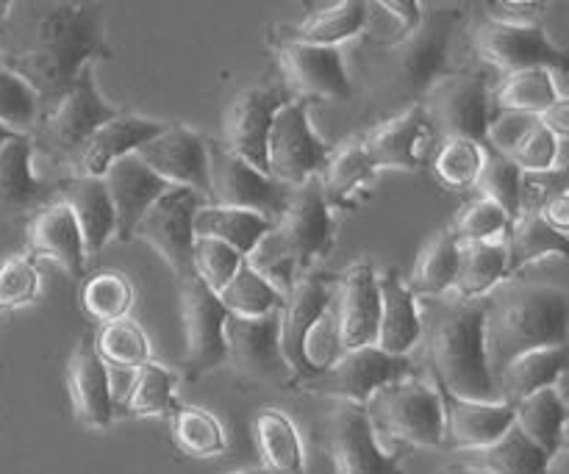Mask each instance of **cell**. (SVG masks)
I'll use <instances>...</instances> for the list:
<instances>
[{
  "instance_id": "1",
  "label": "cell",
  "mask_w": 569,
  "mask_h": 474,
  "mask_svg": "<svg viewBox=\"0 0 569 474\" xmlns=\"http://www.w3.org/2000/svg\"><path fill=\"white\" fill-rule=\"evenodd\" d=\"M94 59H111L100 3H9L0 61L37 92L42 114Z\"/></svg>"
},
{
  "instance_id": "2",
  "label": "cell",
  "mask_w": 569,
  "mask_h": 474,
  "mask_svg": "<svg viewBox=\"0 0 569 474\" xmlns=\"http://www.w3.org/2000/svg\"><path fill=\"white\" fill-rule=\"evenodd\" d=\"M461 22H465L461 9H431L420 17L415 31L387 42L367 39L356 50L361 92L372 114L389 120L422 103L433 81L448 70V50Z\"/></svg>"
},
{
  "instance_id": "3",
  "label": "cell",
  "mask_w": 569,
  "mask_h": 474,
  "mask_svg": "<svg viewBox=\"0 0 569 474\" xmlns=\"http://www.w3.org/2000/svg\"><path fill=\"white\" fill-rule=\"evenodd\" d=\"M569 294L548 283H520L498 292L483 314V350L492 377L517 355L567 344Z\"/></svg>"
},
{
  "instance_id": "4",
  "label": "cell",
  "mask_w": 569,
  "mask_h": 474,
  "mask_svg": "<svg viewBox=\"0 0 569 474\" xmlns=\"http://www.w3.org/2000/svg\"><path fill=\"white\" fill-rule=\"evenodd\" d=\"M333 250V220L317 178L289 189L287 209L244 255L250 266L278 292H287L317 259Z\"/></svg>"
},
{
  "instance_id": "5",
  "label": "cell",
  "mask_w": 569,
  "mask_h": 474,
  "mask_svg": "<svg viewBox=\"0 0 569 474\" xmlns=\"http://www.w3.org/2000/svg\"><path fill=\"white\" fill-rule=\"evenodd\" d=\"M483 314L487 303L481 300H465L461 305H453L433 327L428 361H431L433 381L453 397L472 400V403H500L483 350Z\"/></svg>"
},
{
  "instance_id": "6",
  "label": "cell",
  "mask_w": 569,
  "mask_h": 474,
  "mask_svg": "<svg viewBox=\"0 0 569 474\" xmlns=\"http://www.w3.org/2000/svg\"><path fill=\"white\" fill-rule=\"evenodd\" d=\"M117 114H120V109L100 98L98 87H94L92 64H87L81 67L70 89L39 117L37 128L28 137H31L33 150H42L48 159L70 164L72 155L83 148V142Z\"/></svg>"
},
{
  "instance_id": "7",
  "label": "cell",
  "mask_w": 569,
  "mask_h": 474,
  "mask_svg": "<svg viewBox=\"0 0 569 474\" xmlns=\"http://www.w3.org/2000/svg\"><path fill=\"white\" fill-rule=\"evenodd\" d=\"M372 431L389 442L442 447V403L437 389L415 377H400L378 389L365 403Z\"/></svg>"
},
{
  "instance_id": "8",
  "label": "cell",
  "mask_w": 569,
  "mask_h": 474,
  "mask_svg": "<svg viewBox=\"0 0 569 474\" xmlns=\"http://www.w3.org/2000/svg\"><path fill=\"white\" fill-rule=\"evenodd\" d=\"M226 364L231 375L248 386L289 389L295 375L278 342V311L267 316H231L226 320Z\"/></svg>"
},
{
  "instance_id": "9",
  "label": "cell",
  "mask_w": 569,
  "mask_h": 474,
  "mask_svg": "<svg viewBox=\"0 0 569 474\" xmlns=\"http://www.w3.org/2000/svg\"><path fill=\"white\" fill-rule=\"evenodd\" d=\"M328 155L326 142L311 128L306 100H287L276 111L267 133V175L281 186L295 189L320 175Z\"/></svg>"
},
{
  "instance_id": "10",
  "label": "cell",
  "mask_w": 569,
  "mask_h": 474,
  "mask_svg": "<svg viewBox=\"0 0 569 474\" xmlns=\"http://www.w3.org/2000/svg\"><path fill=\"white\" fill-rule=\"evenodd\" d=\"M409 375L411 364L406 355H389L376 344H367V347L345 350L328 370L300 381L298 389L317 397H337L342 403L365 405L378 389Z\"/></svg>"
},
{
  "instance_id": "11",
  "label": "cell",
  "mask_w": 569,
  "mask_h": 474,
  "mask_svg": "<svg viewBox=\"0 0 569 474\" xmlns=\"http://www.w3.org/2000/svg\"><path fill=\"white\" fill-rule=\"evenodd\" d=\"M422 111L442 139L483 144L489 125V81L483 72H445L422 98Z\"/></svg>"
},
{
  "instance_id": "12",
  "label": "cell",
  "mask_w": 569,
  "mask_h": 474,
  "mask_svg": "<svg viewBox=\"0 0 569 474\" xmlns=\"http://www.w3.org/2000/svg\"><path fill=\"white\" fill-rule=\"evenodd\" d=\"M228 311L200 278L181 281L183 327V381L194 383L226 364Z\"/></svg>"
},
{
  "instance_id": "13",
  "label": "cell",
  "mask_w": 569,
  "mask_h": 474,
  "mask_svg": "<svg viewBox=\"0 0 569 474\" xmlns=\"http://www.w3.org/2000/svg\"><path fill=\"white\" fill-rule=\"evenodd\" d=\"M209 203L261 214L276 222L287 209L289 189L256 170L239 155L228 153L220 142H209Z\"/></svg>"
},
{
  "instance_id": "14",
  "label": "cell",
  "mask_w": 569,
  "mask_h": 474,
  "mask_svg": "<svg viewBox=\"0 0 569 474\" xmlns=\"http://www.w3.org/2000/svg\"><path fill=\"white\" fill-rule=\"evenodd\" d=\"M206 200L192 189H170L142 214L133 228V239L150 244L178 281L192 275V216Z\"/></svg>"
},
{
  "instance_id": "15",
  "label": "cell",
  "mask_w": 569,
  "mask_h": 474,
  "mask_svg": "<svg viewBox=\"0 0 569 474\" xmlns=\"http://www.w3.org/2000/svg\"><path fill=\"white\" fill-rule=\"evenodd\" d=\"M472 42H476L478 53L489 64L503 70L506 75L533 70V67H545L553 72L567 70V53L559 44L550 42L542 22L539 26H506V22L481 20L472 31Z\"/></svg>"
},
{
  "instance_id": "16",
  "label": "cell",
  "mask_w": 569,
  "mask_h": 474,
  "mask_svg": "<svg viewBox=\"0 0 569 474\" xmlns=\"http://www.w3.org/2000/svg\"><path fill=\"white\" fill-rule=\"evenodd\" d=\"M209 139L183 125H167L156 139L133 150L139 161L170 189H192L209 198Z\"/></svg>"
},
{
  "instance_id": "17",
  "label": "cell",
  "mask_w": 569,
  "mask_h": 474,
  "mask_svg": "<svg viewBox=\"0 0 569 474\" xmlns=\"http://www.w3.org/2000/svg\"><path fill=\"white\" fill-rule=\"evenodd\" d=\"M328 453L337 474H403L400 455L378 447L365 405L342 403L328 416Z\"/></svg>"
},
{
  "instance_id": "18",
  "label": "cell",
  "mask_w": 569,
  "mask_h": 474,
  "mask_svg": "<svg viewBox=\"0 0 569 474\" xmlns=\"http://www.w3.org/2000/svg\"><path fill=\"white\" fill-rule=\"evenodd\" d=\"M287 100L272 87H253L239 92L222 117V148L239 155L256 170L267 172V133L272 117Z\"/></svg>"
},
{
  "instance_id": "19",
  "label": "cell",
  "mask_w": 569,
  "mask_h": 474,
  "mask_svg": "<svg viewBox=\"0 0 569 474\" xmlns=\"http://www.w3.org/2000/svg\"><path fill=\"white\" fill-rule=\"evenodd\" d=\"M276 53L300 100L315 98L339 103V100H348L353 94V81H350L348 64H345V56L339 48L278 42Z\"/></svg>"
},
{
  "instance_id": "20",
  "label": "cell",
  "mask_w": 569,
  "mask_h": 474,
  "mask_svg": "<svg viewBox=\"0 0 569 474\" xmlns=\"http://www.w3.org/2000/svg\"><path fill=\"white\" fill-rule=\"evenodd\" d=\"M328 283L331 281L326 275L295 278L292 286L283 292L281 309H278V342H281V353L295 375V386L311 375L303 361V342L317 316L331 303Z\"/></svg>"
},
{
  "instance_id": "21",
  "label": "cell",
  "mask_w": 569,
  "mask_h": 474,
  "mask_svg": "<svg viewBox=\"0 0 569 474\" xmlns=\"http://www.w3.org/2000/svg\"><path fill=\"white\" fill-rule=\"evenodd\" d=\"M431 122H428L422 105L400 111L389 117L372 133L361 139V148L370 155L376 170H403L420 172L428 164L426 150L431 142Z\"/></svg>"
},
{
  "instance_id": "22",
  "label": "cell",
  "mask_w": 569,
  "mask_h": 474,
  "mask_svg": "<svg viewBox=\"0 0 569 474\" xmlns=\"http://www.w3.org/2000/svg\"><path fill=\"white\" fill-rule=\"evenodd\" d=\"M333 320H337L339 347L356 350L376 344L378 333V283L370 264H353L337 281L331 297Z\"/></svg>"
},
{
  "instance_id": "23",
  "label": "cell",
  "mask_w": 569,
  "mask_h": 474,
  "mask_svg": "<svg viewBox=\"0 0 569 474\" xmlns=\"http://www.w3.org/2000/svg\"><path fill=\"white\" fill-rule=\"evenodd\" d=\"M170 122L148 120V117L120 111L109 122L98 128L83 142V148L72 155V178H100L117 159L133 153L144 142L159 137Z\"/></svg>"
},
{
  "instance_id": "24",
  "label": "cell",
  "mask_w": 569,
  "mask_h": 474,
  "mask_svg": "<svg viewBox=\"0 0 569 474\" xmlns=\"http://www.w3.org/2000/svg\"><path fill=\"white\" fill-rule=\"evenodd\" d=\"M106 194L114 209V236L120 242H131L133 228L142 220L144 211L156 203L164 192H170L159 175L148 170L133 153L117 159L109 170L100 175Z\"/></svg>"
},
{
  "instance_id": "25",
  "label": "cell",
  "mask_w": 569,
  "mask_h": 474,
  "mask_svg": "<svg viewBox=\"0 0 569 474\" xmlns=\"http://www.w3.org/2000/svg\"><path fill=\"white\" fill-rule=\"evenodd\" d=\"M67 389H70L76 420L89 427H109L114 420V400L109 386V366L94 350L92 333H81L67 361Z\"/></svg>"
},
{
  "instance_id": "26",
  "label": "cell",
  "mask_w": 569,
  "mask_h": 474,
  "mask_svg": "<svg viewBox=\"0 0 569 474\" xmlns=\"http://www.w3.org/2000/svg\"><path fill=\"white\" fill-rule=\"evenodd\" d=\"M442 403V447L481 450L498 442L515 425V409L506 403H472L453 397L437 383Z\"/></svg>"
},
{
  "instance_id": "27",
  "label": "cell",
  "mask_w": 569,
  "mask_h": 474,
  "mask_svg": "<svg viewBox=\"0 0 569 474\" xmlns=\"http://www.w3.org/2000/svg\"><path fill=\"white\" fill-rule=\"evenodd\" d=\"M31 137L20 133L0 148V220H11L56 200V183L33 175Z\"/></svg>"
},
{
  "instance_id": "28",
  "label": "cell",
  "mask_w": 569,
  "mask_h": 474,
  "mask_svg": "<svg viewBox=\"0 0 569 474\" xmlns=\"http://www.w3.org/2000/svg\"><path fill=\"white\" fill-rule=\"evenodd\" d=\"M26 242L33 259L53 261L72 281H78L87 270L81 233H78L70 209L59 198L33 214V220L28 222Z\"/></svg>"
},
{
  "instance_id": "29",
  "label": "cell",
  "mask_w": 569,
  "mask_h": 474,
  "mask_svg": "<svg viewBox=\"0 0 569 474\" xmlns=\"http://www.w3.org/2000/svg\"><path fill=\"white\" fill-rule=\"evenodd\" d=\"M378 283V333L376 347L389 355H406L422 336L417 300L406 289L398 270L376 272Z\"/></svg>"
},
{
  "instance_id": "30",
  "label": "cell",
  "mask_w": 569,
  "mask_h": 474,
  "mask_svg": "<svg viewBox=\"0 0 569 474\" xmlns=\"http://www.w3.org/2000/svg\"><path fill=\"white\" fill-rule=\"evenodd\" d=\"M56 198L70 209L81 233L83 259H98L100 250L114 236V209L106 194L100 178H70V181L56 183Z\"/></svg>"
},
{
  "instance_id": "31",
  "label": "cell",
  "mask_w": 569,
  "mask_h": 474,
  "mask_svg": "<svg viewBox=\"0 0 569 474\" xmlns=\"http://www.w3.org/2000/svg\"><path fill=\"white\" fill-rule=\"evenodd\" d=\"M370 20V3L361 0H342L326 9L311 11L298 26L278 28V42H298L315 44V48H339L345 39H353L356 33L365 31Z\"/></svg>"
},
{
  "instance_id": "32",
  "label": "cell",
  "mask_w": 569,
  "mask_h": 474,
  "mask_svg": "<svg viewBox=\"0 0 569 474\" xmlns=\"http://www.w3.org/2000/svg\"><path fill=\"white\" fill-rule=\"evenodd\" d=\"M567 364V344H556V347H539L528 350V353L511 359L503 370L495 375V386H498L500 403L515 405L528 394L539 392L545 386H556Z\"/></svg>"
},
{
  "instance_id": "33",
  "label": "cell",
  "mask_w": 569,
  "mask_h": 474,
  "mask_svg": "<svg viewBox=\"0 0 569 474\" xmlns=\"http://www.w3.org/2000/svg\"><path fill=\"white\" fill-rule=\"evenodd\" d=\"M515 409V425L548 455L550 461L565 450V427H567V405L556 386H545L539 392L528 394Z\"/></svg>"
},
{
  "instance_id": "34",
  "label": "cell",
  "mask_w": 569,
  "mask_h": 474,
  "mask_svg": "<svg viewBox=\"0 0 569 474\" xmlns=\"http://www.w3.org/2000/svg\"><path fill=\"white\" fill-rule=\"evenodd\" d=\"M272 222L253 211L222 209V205L203 203L192 216V233L200 239H217L237 250L239 255H248L259 244V239L270 231Z\"/></svg>"
},
{
  "instance_id": "35",
  "label": "cell",
  "mask_w": 569,
  "mask_h": 474,
  "mask_svg": "<svg viewBox=\"0 0 569 474\" xmlns=\"http://www.w3.org/2000/svg\"><path fill=\"white\" fill-rule=\"evenodd\" d=\"M509 278V253L500 242H459V272L453 289L461 300H481Z\"/></svg>"
},
{
  "instance_id": "36",
  "label": "cell",
  "mask_w": 569,
  "mask_h": 474,
  "mask_svg": "<svg viewBox=\"0 0 569 474\" xmlns=\"http://www.w3.org/2000/svg\"><path fill=\"white\" fill-rule=\"evenodd\" d=\"M256 447H259L261 470L267 474H300L303 472V447L292 420L281 411H261L253 420Z\"/></svg>"
},
{
  "instance_id": "37",
  "label": "cell",
  "mask_w": 569,
  "mask_h": 474,
  "mask_svg": "<svg viewBox=\"0 0 569 474\" xmlns=\"http://www.w3.org/2000/svg\"><path fill=\"white\" fill-rule=\"evenodd\" d=\"M376 172L378 170L372 167L361 142H350L333 155H328L322 175H317L328 209H345V205L353 203L356 194L376 178Z\"/></svg>"
},
{
  "instance_id": "38",
  "label": "cell",
  "mask_w": 569,
  "mask_h": 474,
  "mask_svg": "<svg viewBox=\"0 0 569 474\" xmlns=\"http://www.w3.org/2000/svg\"><path fill=\"white\" fill-rule=\"evenodd\" d=\"M456 272H459V239H456L448 228V231L433 236L431 242L422 248L406 289H409L415 300L442 297L445 292L453 289Z\"/></svg>"
},
{
  "instance_id": "39",
  "label": "cell",
  "mask_w": 569,
  "mask_h": 474,
  "mask_svg": "<svg viewBox=\"0 0 569 474\" xmlns=\"http://www.w3.org/2000/svg\"><path fill=\"white\" fill-rule=\"evenodd\" d=\"M567 248L569 242L565 233L545 225L539 214H517L509 225V244H506L509 278H515L522 266L533 264L539 259H548V255H561L565 259Z\"/></svg>"
},
{
  "instance_id": "40",
  "label": "cell",
  "mask_w": 569,
  "mask_h": 474,
  "mask_svg": "<svg viewBox=\"0 0 569 474\" xmlns=\"http://www.w3.org/2000/svg\"><path fill=\"white\" fill-rule=\"evenodd\" d=\"M481 455V466L487 474H550V458L520 431L511 425L498 442L476 450Z\"/></svg>"
},
{
  "instance_id": "41",
  "label": "cell",
  "mask_w": 569,
  "mask_h": 474,
  "mask_svg": "<svg viewBox=\"0 0 569 474\" xmlns=\"http://www.w3.org/2000/svg\"><path fill=\"white\" fill-rule=\"evenodd\" d=\"M178 377L159 364H142L133 370L131 386L122 394L120 409L126 416H170L176 409Z\"/></svg>"
},
{
  "instance_id": "42",
  "label": "cell",
  "mask_w": 569,
  "mask_h": 474,
  "mask_svg": "<svg viewBox=\"0 0 569 474\" xmlns=\"http://www.w3.org/2000/svg\"><path fill=\"white\" fill-rule=\"evenodd\" d=\"M170 433L176 447L189 458H211V455L226 453V433L217 416L194 405L172 409Z\"/></svg>"
},
{
  "instance_id": "43",
  "label": "cell",
  "mask_w": 569,
  "mask_h": 474,
  "mask_svg": "<svg viewBox=\"0 0 569 474\" xmlns=\"http://www.w3.org/2000/svg\"><path fill=\"white\" fill-rule=\"evenodd\" d=\"M559 98L561 92L556 89L553 70H545V67L506 75V81L495 92V103L500 111H522V114L533 117L548 111Z\"/></svg>"
},
{
  "instance_id": "44",
  "label": "cell",
  "mask_w": 569,
  "mask_h": 474,
  "mask_svg": "<svg viewBox=\"0 0 569 474\" xmlns=\"http://www.w3.org/2000/svg\"><path fill=\"white\" fill-rule=\"evenodd\" d=\"M217 297H220V303L226 305L228 314L248 316V320L272 314V311L281 309V300H283L281 292H278L270 281H264V278H261L244 259Z\"/></svg>"
},
{
  "instance_id": "45",
  "label": "cell",
  "mask_w": 569,
  "mask_h": 474,
  "mask_svg": "<svg viewBox=\"0 0 569 474\" xmlns=\"http://www.w3.org/2000/svg\"><path fill=\"white\" fill-rule=\"evenodd\" d=\"M94 350H98L100 361L114 370H139L150 361L148 333L131 316L106 322L94 336Z\"/></svg>"
},
{
  "instance_id": "46",
  "label": "cell",
  "mask_w": 569,
  "mask_h": 474,
  "mask_svg": "<svg viewBox=\"0 0 569 474\" xmlns=\"http://www.w3.org/2000/svg\"><path fill=\"white\" fill-rule=\"evenodd\" d=\"M81 305L92 320L103 322V325L122 320L133 309V283L122 272H98L83 283Z\"/></svg>"
},
{
  "instance_id": "47",
  "label": "cell",
  "mask_w": 569,
  "mask_h": 474,
  "mask_svg": "<svg viewBox=\"0 0 569 474\" xmlns=\"http://www.w3.org/2000/svg\"><path fill=\"white\" fill-rule=\"evenodd\" d=\"M487 144L470 142V139H445L437 150V159L431 161L433 175L448 189L476 186V178L481 172Z\"/></svg>"
},
{
  "instance_id": "48",
  "label": "cell",
  "mask_w": 569,
  "mask_h": 474,
  "mask_svg": "<svg viewBox=\"0 0 569 474\" xmlns=\"http://www.w3.org/2000/svg\"><path fill=\"white\" fill-rule=\"evenodd\" d=\"M39 117H42V109H39L37 92L0 61V125L28 137L37 128Z\"/></svg>"
},
{
  "instance_id": "49",
  "label": "cell",
  "mask_w": 569,
  "mask_h": 474,
  "mask_svg": "<svg viewBox=\"0 0 569 474\" xmlns=\"http://www.w3.org/2000/svg\"><path fill=\"white\" fill-rule=\"evenodd\" d=\"M520 175L522 172L506 155L487 148L476 186L481 189V198L492 200L495 205H500L509 214V220H515L517 211H520Z\"/></svg>"
},
{
  "instance_id": "50",
  "label": "cell",
  "mask_w": 569,
  "mask_h": 474,
  "mask_svg": "<svg viewBox=\"0 0 569 474\" xmlns=\"http://www.w3.org/2000/svg\"><path fill=\"white\" fill-rule=\"evenodd\" d=\"M239 264H242V255H239L233 248L217 242V239L194 236L192 275L200 278V281H203L214 294L222 292V286L231 281L233 272L239 270Z\"/></svg>"
},
{
  "instance_id": "51",
  "label": "cell",
  "mask_w": 569,
  "mask_h": 474,
  "mask_svg": "<svg viewBox=\"0 0 569 474\" xmlns=\"http://www.w3.org/2000/svg\"><path fill=\"white\" fill-rule=\"evenodd\" d=\"M39 294V272L28 255L0 261V311H14L33 303Z\"/></svg>"
},
{
  "instance_id": "52",
  "label": "cell",
  "mask_w": 569,
  "mask_h": 474,
  "mask_svg": "<svg viewBox=\"0 0 569 474\" xmlns=\"http://www.w3.org/2000/svg\"><path fill=\"white\" fill-rule=\"evenodd\" d=\"M511 220L500 205H495L492 200L478 198L461 211V216L456 220V225L450 228L459 242H492L498 233L509 231Z\"/></svg>"
},
{
  "instance_id": "53",
  "label": "cell",
  "mask_w": 569,
  "mask_h": 474,
  "mask_svg": "<svg viewBox=\"0 0 569 474\" xmlns=\"http://www.w3.org/2000/svg\"><path fill=\"white\" fill-rule=\"evenodd\" d=\"M559 139L537 120V125L522 137V142L511 150L506 159L517 167L520 172H548L556 170V159H559Z\"/></svg>"
},
{
  "instance_id": "54",
  "label": "cell",
  "mask_w": 569,
  "mask_h": 474,
  "mask_svg": "<svg viewBox=\"0 0 569 474\" xmlns=\"http://www.w3.org/2000/svg\"><path fill=\"white\" fill-rule=\"evenodd\" d=\"M567 189L565 170L522 172L520 175V211L517 214H537L553 194Z\"/></svg>"
},
{
  "instance_id": "55",
  "label": "cell",
  "mask_w": 569,
  "mask_h": 474,
  "mask_svg": "<svg viewBox=\"0 0 569 474\" xmlns=\"http://www.w3.org/2000/svg\"><path fill=\"white\" fill-rule=\"evenodd\" d=\"M483 9H487L483 20L506 22V26H539L548 6L531 0H506V3H487Z\"/></svg>"
},
{
  "instance_id": "56",
  "label": "cell",
  "mask_w": 569,
  "mask_h": 474,
  "mask_svg": "<svg viewBox=\"0 0 569 474\" xmlns=\"http://www.w3.org/2000/svg\"><path fill=\"white\" fill-rule=\"evenodd\" d=\"M376 9L387 11L398 22V37L415 31L422 17V6L417 0H383V3H376Z\"/></svg>"
},
{
  "instance_id": "57",
  "label": "cell",
  "mask_w": 569,
  "mask_h": 474,
  "mask_svg": "<svg viewBox=\"0 0 569 474\" xmlns=\"http://www.w3.org/2000/svg\"><path fill=\"white\" fill-rule=\"evenodd\" d=\"M537 214L545 225H550L553 231L565 233L567 236V228H569V192L567 189H561L559 194H553V198H550L548 203L537 211Z\"/></svg>"
},
{
  "instance_id": "58",
  "label": "cell",
  "mask_w": 569,
  "mask_h": 474,
  "mask_svg": "<svg viewBox=\"0 0 569 474\" xmlns=\"http://www.w3.org/2000/svg\"><path fill=\"white\" fill-rule=\"evenodd\" d=\"M539 122H542V125L548 128V131L553 133L559 142H565L567 133H569V100L565 98V94H561V98L556 100L548 111H542V114H539Z\"/></svg>"
},
{
  "instance_id": "59",
  "label": "cell",
  "mask_w": 569,
  "mask_h": 474,
  "mask_svg": "<svg viewBox=\"0 0 569 474\" xmlns=\"http://www.w3.org/2000/svg\"><path fill=\"white\" fill-rule=\"evenodd\" d=\"M442 474H487V472L478 470V466H450V470H445Z\"/></svg>"
},
{
  "instance_id": "60",
  "label": "cell",
  "mask_w": 569,
  "mask_h": 474,
  "mask_svg": "<svg viewBox=\"0 0 569 474\" xmlns=\"http://www.w3.org/2000/svg\"><path fill=\"white\" fill-rule=\"evenodd\" d=\"M14 137H20V133H14V131H9V128L6 125H0V148H3L6 142H11V139Z\"/></svg>"
},
{
  "instance_id": "61",
  "label": "cell",
  "mask_w": 569,
  "mask_h": 474,
  "mask_svg": "<svg viewBox=\"0 0 569 474\" xmlns=\"http://www.w3.org/2000/svg\"><path fill=\"white\" fill-rule=\"evenodd\" d=\"M6 14H9V3H0V37H3V26H6Z\"/></svg>"
},
{
  "instance_id": "62",
  "label": "cell",
  "mask_w": 569,
  "mask_h": 474,
  "mask_svg": "<svg viewBox=\"0 0 569 474\" xmlns=\"http://www.w3.org/2000/svg\"><path fill=\"white\" fill-rule=\"evenodd\" d=\"M231 474H267L264 470H239V472H231Z\"/></svg>"
}]
</instances>
